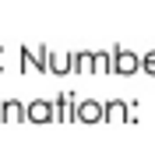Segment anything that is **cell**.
I'll return each mask as SVG.
<instances>
[]
</instances>
